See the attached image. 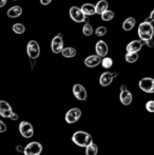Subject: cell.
I'll list each match as a JSON object with an SVG mask.
<instances>
[{
    "label": "cell",
    "mask_w": 154,
    "mask_h": 155,
    "mask_svg": "<svg viewBox=\"0 0 154 155\" xmlns=\"http://www.w3.org/2000/svg\"><path fill=\"white\" fill-rule=\"evenodd\" d=\"M119 100L123 106H130L133 100V95L127 89V86L121 84L120 86V94H119Z\"/></svg>",
    "instance_id": "8"
},
{
    "label": "cell",
    "mask_w": 154,
    "mask_h": 155,
    "mask_svg": "<svg viewBox=\"0 0 154 155\" xmlns=\"http://www.w3.org/2000/svg\"><path fill=\"white\" fill-rule=\"evenodd\" d=\"M93 32H94V30H93L92 25H91L90 23H86V25L82 27V34H84V36H91V35L93 34Z\"/></svg>",
    "instance_id": "27"
},
{
    "label": "cell",
    "mask_w": 154,
    "mask_h": 155,
    "mask_svg": "<svg viewBox=\"0 0 154 155\" xmlns=\"http://www.w3.org/2000/svg\"><path fill=\"white\" fill-rule=\"evenodd\" d=\"M100 64L103 65L105 69H110V68L113 65V59L110 58V57H108V56H105V57L101 58Z\"/></svg>",
    "instance_id": "25"
},
{
    "label": "cell",
    "mask_w": 154,
    "mask_h": 155,
    "mask_svg": "<svg viewBox=\"0 0 154 155\" xmlns=\"http://www.w3.org/2000/svg\"><path fill=\"white\" fill-rule=\"evenodd\" d=\"M13 32L16 33V34H23L25 32V27L22 23H15L13 25Z\"/></svg>",
    "instance_id": "26"
},
{
    "label": "cell",
    "mask_w": 154,
    "mask_h": 155,
    "mask_svg": "<svg viewBox=\"0 0 154 155\" xmlns=\"http://www.w3.org/2000/svg\"><path fill=\"white\" fill-rule=\"evenodd\" d=\"M108 8H109V3H108L107 0H99V1L96 3V5H95L96 14L100 15L101 13H103L105 11H107Z\"/></svg>",
    "instance_id": "20"
},
{
    "label": "cell",
    "mask_w": 154,
    "mask_h": 155,
    "mask_svg": "<svg viewBox=\"0 0 154 155\" xmlns=\"http://www.w3.org/2000/svg\"><path fill=\"white\" fill-rule=\"evenodd\" d=\"M13 110H12V107L10 106L8 101L5 100H0V115L2 117H10V115L12 114Z\"/></svg>",
    "instance_id": "16"
},
{
    "label": "cell",
    "mask_w": 154,
    "mask_h": 155,
    "mask_svg": "<svg viewBox=\"0 0 154 155\" xmlns=\"http://www.w3.org/2000/svg\"><path fill=\"white\" fill-rule=\"evenodd\" d=\"M72 141L78 147L86 148L93 141L92 135L86 131H77L72 135Z\"/></svg>",
    "instance_id": "1"
},
{
    "label": "cell",
    "mask_w": 154,
    "mask_h": 155,
    "mask_svg": "<svg viewBox=\"0 0 154 155\" xmlns=\"http://www.w3.org/2000/svg\"><path fill=\"white\" fill-rule=\"evenodd\" d=\"M144 41L143 40H132L126 47V51L129 53H138L143 49Z\"/></svg>",
    "instance_id": "14"
},
{
    "label": "cell",
    "mask_w": 154,
    "mask_h": 155,
    "mask_svg": "<svg viewBox=\"0 0 154 155\" xmlns=\"http://www.w3.org/2000/svg\"><path fill=\"white\" fill-rule=\"evenodd\" d=\"M137 34L139 36L140 40L146 41L148 39H152L154 35V27L150 21L146 20L144 22H142L138 25Z\"/></svg>",
    "instance_id": "2"
},
{
    "label": "cell",
    "mask_w": 154,
    "mask_h": 155,
    "mask_svg": "<svg viewBox=\"0 0 154 155\" xmlns=\"http://www.w3.org/2000/svg\"><path fill=\"white\" fill-rule=\"evenodd\" d=\"M6 129H8V127H6V124L3 123L2 120H0V133H3L6 131Z\"/></svg>",
    "instance_id": "30"
},
{
    "label": "cell",
    "mask_w": 154,
    "mask_h": 155,
    "mask_svg": "<svg viewBox=\"0 0 154 155\" xmlns=\"http://www.w3.org/2000/svg\"><path fill=\"white\" fill-rule=\"evenodd\" d=\"M108 30L106 27H103V25H100V27H98L96 30H95V34H96V36L98 37H103L105 36L106 34H107Z\"/></svg>",
    "instance_id": "28"
},
{
    "label": "cell",
    "mask_w": 154,
    "mask_h": 155,
    "mask_svg": "<svg viewBox=\"0 0 154 155\" xmlns=\"http://www.w3.org/2000/svg\"><path fill=\"white\" fill-rule=\"evenodd\" d=\"M97 153H98V147L94 141L86 147V155H97Z\"/></svg>",
    "instance_id": "22"
},
{
    "label": "cell",
    "mask_w": 154,
    "mask_h": 155,
    "mask_svg": "<svg viewBox=\"0 0 154 155\" xmlns=\"http://www.w3.org/2000/svg\"><path fill=\"white\" fill-rule=\"evenodd\" d=\"M95 52H96L97 55L100 56L101 58L107 56L108 53H109V47H108L107 42L103 40L97 41L96 45H95Z\"/></svg>",
    "instance_id": "13"
},
{
    "label": "cell",
    "mask_w": 154,
    "mask_h": 155,
    "mask_svg": "<svg viewBox=\"0 0 154 155\" xmlns=\"http://www.w3.org/2000/svg\"><path fill=\"white\" fill-rule=\"evenodd\" d=\"M139 89L145 93L153 94L154 93V78L152 77H144L138 82Z\"/></svg>",
    "instance_id": "3"
},
{
    "label": "cell",
    "mask_w": 154,
    "mask_h": 155,
    "mask_svg": "<svg viewBox=\"0 0 154 155\" xmlns=\"http://www.w3.org/2000/svg\"><path fill=\"white\" fill-rule=\"evenodd\" d=\"M69 15H70L71 19L75 22H84L87 20V16L84 14V12L81 11V8L78 6H71L69 10Z\"/></svg>",
    "instance_id": "4"
},
{
    "label": "cell",
    "mask_w": 154,
    "mask_h": 155,
    "mask_svg": "<svg viewBox=\"0 0 154 155\" xmlns=\"http://www.w3.org/2000/svg\"><path fill=\"white\" fill-rule=\"evenodd\" d=\"M146 110L150 113H154V100H148L146 102Z\"/></svg>",
    "instance_id": "29"
},
{
    "label": "cell",
    "mask_w": 154,
    "mask_h": 155,
    "mask_svg": "<svg viewBox=\"0 0 154 155\" xmlns=\"http://www.w3.org/2000/svg\"><path fill=\"white\" fill-rule=\"evenodd\" d=\"M8 118H11L12 120H17V119H18V115H17L15 112H12V114L10 115V117H8Z\"/></svg>",
    "instance_id": "33"
},
{
    "label": "cell",
    "mask_w": 154,
    "mask_h": 155,
    "mask_svg": "<svg viewBox=\"0 0 154 155\" xmlns=\"http://www.w3.org/2000/svg\"><path fill=\"white\" fill-rule=\"evenodd\" d=\"M114 16H115V14H114V12L111 10H107L100 14V18H101V20H103V21H111L112 19L114 18Z\"/></svg>",
    "instance_id": "23"
},
{
    "label": "cell",
    "mask_w": 154,
    "mask_h": 155,
    "mask_svg": "<svg viewBox=\"0 0 154 155\" xmlns=\"http://www.w3.org/2000/svg\"><path fill=\"white\" fill-rule=\"evenodd\" d=\"M42 152V145L38 141H32L25 147V155H40Z\"/></svg>",
    "instance_id": "7"
},
{
    "label": "cell",
    "mask_w": 154,
    "mask_h": 155,
    "mask_svg": "<svg viewBox=\"0 0 154 155\" xmlns=\"http://www.w3.org/2000/svg\"><path fill=\"white\" fill-rule=\"evenodd\" d=\"M19 132L25 138H31L34 135V128L29 121H21L19 124Z\"/></svg>",
    "instance_id": "10"
},
{
    "label": "cell",
    "mask_w": 154,
    "mask_h": 155,
    "mask_svg": "<svg viewBox=\"0 0 154 155\" xmlns=\"http://www.w3.org/2000/svg\"><path fill=\"white\" fill-rule=\"evenodd\" d=\"M84 65L88 68H96L97 65L100 64L101 57L97 55V54H95V55H90L84 59Z\"/></svg>",
    "instance_id": "15"
},
{
    "label": "cell",
    "mask_w": 154,
    "mask_h": 155,
    "mask_svg": "<svg viewBox=\"0 0 154 155\" xmlns=\"http://www.w3.org/2000/svg\"><path fill=\"white\" fill-rule=\"evenodd\" d=\"M73 94H74L75 98L80 101H84L88 98V92H87L86 88L80 84H76L73 86Z\"/></svg>",
    "instance_id": "12"
},
{
    "label": "cell",
    "mask_w": 154,
    "mask_h": 155,
    "mask_svg": "<svg viewBox=\"0 0 154 155\" xmlns=\"http://www.w3.org/2000/svg\"><path fill=\"white\" fill-rule=\"evenodd\" d=\"M81 114H82V112L79 108H72L67 112L64 118H66L67 123L72 124L77 123V121L79 120L80 117H81Z\"/></svg>",
    "instance_id": "9"
},
{
    "label": "cell",
    "mask_w": 154,
    "mask_h": 155,
    "mask_svg": "<svg viewBox=\"0 0 154 155\" xmlns=\"http://www.w3.org/2000/svg\"><path fill=\"white\" fill-rule=\"evenodd\" d=\"M51 2H52V0H40V3L42 4V5H49Z\"/></svg>",
    "instance_id": "34"
},
{
    "label": "cell",
    "mask_w": 154,
    "mask_h": 155,
    "mask_svg": "<svg viewBox=\"0 0 154 155\" xmlns=\"http://www.w3.org/2000/svg\"><path fill=\"white\" fill-rule=\"evenodd\" d=\"M80 8H81V11L84 12V14L86 15V16H92V15L96 14L95 5L92 3H84Z\"/></svg>",
    "instance_id": "18"
},
{
    "label": "cell",
    "mask_w": 154,
    "mask_h": 155,
    "mask_svg": "<svg viewBox=\"0 0 154 155\" xmlns=\"http://www.w3.org/2000/svg\"><path fill=\"white\" fill-rule=\"evenodd\" d=\"M117 77V73L116 72H105L100 75L99 77V84L101 87H109L110 84L113 82L114 78Z\"/></svg>",
    "instance_id": "11"
},
{
    "label": "cell",
    "mask_w": 154,
    "mask_h": 155,
    "mask_svg": "<svg viewBox=\"0 0 154 155\" xmlns=\"http://www.w3.org/2000/svg\"><path fill=\"white\" fill-rule=\"evenodd\" d=\"M21 14H22V8L19 5H14L12 8H10L8 10V13H6L8 17H10V18H17Z\"/></svg>",
    "instance_id": "17"
},
{
    "label": "cell",
    "mask_w": 154,
    "mask_h": 155,
    "mask_svg": "<svg viewBox=\"0 0 154 155\" xmlns=\"http://www.w3.org/2000/svg\"><path fill=\"white\" fill-rule=\"evenodd\" d=\"M16 151L20 152V153H23V151H25V147H23V146H21V145L16 146Z\"/></svg>",
    "instance_id": "32"
},
{
    "label": "cell",
    "mask_w": 154,
    "mask_h": 155,
    "mask_svg": "<svg viewBox=\"0 0 154 155\" xmlns=\"http://www.w3.org/2000/svg\"><path fill=\"white\" fill-rule=\"evenodd\" d=\"M135 25H136V19L134 18V17H128L123 22V31H127V32L131 31V30H133V28L135 27Z\"/></svg>",
    "instance_id": "19"
},
{
    "label": "cell",
    "mask_w": 154,
    "mask_h": 155,
    "mask_svg": "<svg viewBox=\"0 0 154 155\" xmlns=\"http://www.w3.org/2000/svg\"><path fill=\"white\" fill-rule=\"evenodd\" d=\"M144 45H146L147 47H149V48H153L154 47V42H153L152 39H148V40L144 41Z\"/></svg>",
    "instance_id": "31"
},
{
    "label": "cell",
    "mask_w": 154,
    "mask_h": 155,
    "mask_svg": "<svg viewBox=\"0 0 154 155\" xmlns=\"http://www.w3.org/2000/svg\"><path fill=\"white\" fill-rule=\"evenodd\" d=\"M149 18H150L151 21H154V10H152V12L150 13V17Z\"/></svg>",
    "instance_id": "36"
},
{
    "label": "cell",
    "mask_w": 154,
    "mask_h": 155,
    "mask_svg": "<svg viewBox=\"0 0 154 155\" xmlns=\"http://www.w3.org/2000/svg\"><path fill=\"white\" fill-rule=\"evenodd\" d=\"M6 2H8V0H0V8H3L6 4Z\"/></svg>",
    "instance_id": "35"
},
{
    "label": "cell",
    "mask_w": 154,
    "mask_h": 155,
    "mask_svg": "<svg viewBox=\"0 0 154 155\" xmlns=\"http://www.w3.org/2000/svg\"><path fill=\"white\" fill-rule=\"evenodd\" d=\"M138 53H129L127 52V54L125 55V59L128 63H134L138 60Z\"/></svg>",
    "instance_id": "24"
},
{
    "label": "cell",
    "mask_w": 154,
    "mask_h": 155,
    "mask_svg": "<svg viewBox=\"0 0 154 155\" xmlns=\"http://www.w3.org/2000/svg\"><path fill=\"white\" fill-rule=\"evenodd\" d=\"M14 1H16V0H14Z\"/></svg>",
    "instance_id": "37"
},
{
    "label": "cell",
    "mask_w": 154,
    "mask_h": 155,
    "mask_svg": "<svg viewBox=\"0 0 154 155\" xmlns=\"http://www.w3.org/2000/svg\"><path fill=\"white\" fill-rule=\"evenodd\" d=\"M60 53H61V55L66 58H73L76 56L77 52H76V49H74V48L68 47V48H64Z\"/></svg>",
    "instance_id": "21"
},
{
    "label": "cell",
    "mask_w": 154,
    "mask_h": 155,
    "mask_svg": "<svg viewBox=\"0 0 154 155\" xmlns=\"http://www.w3.org/2000/svg\"><path fill=\"white\" fill-rule=\"evenodd\" d=\"M64 35L61 33H58L51 42V50L54 54H59L64 49Z\"/></svg>",
    "instance_id": "6"
},
{
    "label": "cell",
    "mask_w": 154,
    "mask_h": 155,
    "mask_svg": "<svg viewBox=\"0 0 154 155\" xmlns=\"http://www.w3.org/2000/svg\"><path fill=\"white\" fill-rule=\"evenodd\" d=\"M27 53L31 59H37L40 55V47L36 40H30L27 45Z\"/></svg>",
    "instance_id": "5"
}]
</instances>
